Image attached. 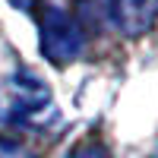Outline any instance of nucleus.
I'll list each match as a JSON object with an SVG mask.
<instances>
[{"label":"nucleus","mask_w":158,"mask_h":158,"mask_svg":"<svg viewBox=\"0 0 158 158\" xmlns=\"http://www.w3.org/2000/svg\"><path fill=\"white\" fill-rule=\"evenodd\" d=\"M48 114H54V98L41 76L32 70H16L0 82V123L38 127Z\"/></svg>","instance_id":"f257e3e1"},{"label":"nucleus","mask_w":158,"mask_h":158,"mask_svg":"<svg viewBox=\"0 0 158 158\" xmlns=\"http://www.w3.org/2000/svg\"><path fill=\"white\" fill-rule=\"evenodd\" d=\"M38 48L48 63L54 67H67V63L79 60L85 51V32L82 25L73 19V13L60 10V6H44L41 22H38Z\"/></svg>","instance_id":"f03ea898"},{"label":"nucleus","mask_w":158,"mask_h":158,"mask_svg":"<svg viewBox=\"0 0 158 158\" xmlns=\"http://www.w3.org/2000/svg\"><path fill=\"white\" fill-rule=\"evenodd\" d=\"M108 16L123 38H142L158 22V0H108Z\"/></svg>","instance_id":"7ed1b4c3"},{"label":"nucleus","mask_w":158,"mask_h":158,"mask_svg":"<svg viewBox=\"0 0 158 158\" xmlns=\"http://www.w3.org/2000/svg\"><path fill=\"white\" fill-rule=\"evenodd\" d=\"M70 3L76 6V22L79 25H95V29H98V25H101V19L104 16H108V0H70Z\"/></svg>","instance_id":"20e7f679"},{"label":"nucleus","mask_w":158,"mask_h":158,"mask_svg":"<svg viewBox=\"0 0 158 158\" xmlns=\"http://www.w3.org/2000/svg\"><path fill=\"white\" fill-rule=\"evenodd\" d=\"M67 158H111V152H108V146H101V142L92 139V142H79Z\"/></svg>","instance_id":"39448f33"},{"label":"nucleus","mask_w":158,"mask_h":158,"mask_svg":"<svg viewBox=\"0 0 158 158\" xmlns=\"http://www.w3.org/2000/svg\"><path fill=\"white\" fill-rule=\"evenodd\" d=\"M0 158H35L29 149L22 146L19 139H10V136H0Z\"/></svg>","instance_id":"423d86ee"},{"label":"nucleus","mask_w":158,"mask_h":158,"mask_svg":"<svg viewBox=\"0 0 158 158\" xmlns=\"http://www.w3.org/2000/svg\"><path fill=\"white\" fill-rule=\"evenodd\" d=\"M10 3L16 6V10H22V13H29V16H32V13H38L41 0H10Z\"/></svg>","instance_id":"0eeeda50"}]
</instances>
